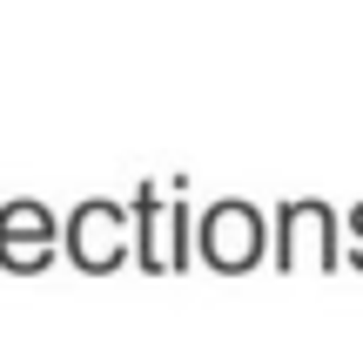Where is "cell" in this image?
<instances>
[{
	"label": "cell",
	"mask_w": 363,
	"mask_h": 357,
	"mask_svg": "<svg viewBox=\"0 0 363 357\" xmlns=\"http://www.w3.org/2000/svg\"><path fill=\"white\" fill-rule=\"evenodd\" d=\"M262 209L242 196H222L202 209V223H195V250H202L208 270H222V277H235V270H256L262 250H269V236H262Z\"/></svg>",
	"instance_id": "obj_1"
},
{
	"label": "cell",
	"mask_w": 363,
	"mask_h": 357,
	"mask_svg": "<svg viewBox=\"0 0 363 357\" xmlns=\"http://www.w3.org/2000/svg\"><path fill=\"white\" fill-rule=\"evenodd\" d=\"M121 229H128V202H81L74 216H67V236H54V250H67V263H81L88 277H108V270L128 256V243H121Z\"/></svg>",
	"instance_id": "obj_2"
},
{
	"label": "cell",
	"mask_w": 363,
	"mask_h": 357,
	"mask_svg": "<svg viewBox=\"0 0 363 357\" xmlns=\"http://www.w3.org/2000/svg\"><path fill=\"white\" fill-rule=\"evenodd\" d=\"M0 263H7V270H27V277L54 263V216H48V202L21 196V202L0 209Z\"/></svg>",
	"instance_id": "obj_3"
},
{
	"label": "cell",
	"mask_w": 363,
	"mask_h": 357,
	"mask_svg": "<svg viewBox=\"0 0 363 357\" xmlns=\"http://www.w3.org/2000/svg\"><path fill=\"white\" fill-rule=\"evenodd\" d=\"M128 216H135V263H142L148 277H162V270H169V256H162V196L155 189H135Z\"/></svg>",
	"instance_id": "obj_4"
},
{
	"label": "cell",
	"mask_w": 363,
	"mask_h": 357,
	"mask_svg": "<svg viewBox=\"0 0 363 357\" xmlns=\"http://www.w3.org/2000/svg\"><path fill=\"white\" fill-rule=\"evenodd\" d=\"M169 270H189V182L175 196V243H169Z\"/></svg>",
	"instance_id": "obj_5"
},
{
	"label": "cell",
	"mask_w": 363,
	"mask_h": 357,
	"mask_svg": "<svg viewBox=\"0 0 363 357\" xmlns=\"http://www.w3.org/2000/svg\"><path fill=\"white\" fill-rule=\"evenodd\" d=\"M350 229H357V236H363V202H357V209H350ZM350 263L363 270V243H357V250H350Z\"/></svg>",
	"instance_id": "obj_6"
}]
</instances>
